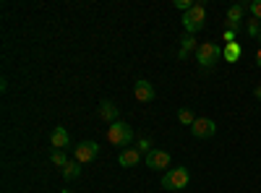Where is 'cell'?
<instances>
[{
	"mask_svg": "<svg viewBox=\"0 0 261 193\" xmlns=\"http://www.w3.org/2000/svg\"><path fill=\"white\" fill-rule=\"evenodd\" d=\"M130 139H134V131H130V125H125L123 120H115L107 128V141L115 144V146H128Z\"/></svg>",
	"mask_w": 261,
	"mask_h": 193,
	"instance_id": "obj_1",
	"label": "cell"
},
{
	"mask_svg": "<svg viewBox=\"0 0 261 193\" xmlns=\"http://www.w3.org/2000/svg\"><path fill=\"white\" fill-rule=\"evenodd\" d=\"M204 24H206V8H204L201 3H196V6L183 16V26H186L188 34H193V32L204 29Z\"/></svg>",
	"mask_w": 261,
	"mask_h": 193,
	"instance_id": "obj_2",
	"label": "cell"
},
{
	"mask_svg": "<svg viewBox=\"0 0 261 193\" xmlns=\"http://www.w3.org/2000/svg\"><path fill=\"white\" fill-rule=\"evenodd\" d=\"M196 58H199V63L204 68H212L214 63H220L222 58V47L220 45H214V42H204V45L196 47Z\"/></svg>",
	"mask_w": 261,
	"mask_h": 193,
	"instance_id": "obj_3",
	"label": "cell"
},
{
	"mask_svg": "<svg viewBox=\"0 0 261 193\" xmlns=\"http://www.w3.org/2000/svg\"><path fill=\"white\" fill-rule=\"evenodd\" d=\"M188 180H191L188 170H186V167H175V170H167V173H165L162 188H167V190H180V188L188 185Z\"/></svg>",
	"mask_w": 261,
	"mask_h": 193,
	"instance_id": "obj_4",
	"label": "cell"
},
{
	"mask_svg": "<svg viewBox=\"0 0 261 193\" xmlns=\"http://www.w3.org/2000/svg\"><path fill=\"white\" fill-rule=\"evenodd\" d=\"M97 154H99V144L97 141H84V144L76 146V162H81V164L92 162Z\"/></svg>",
	"mask_w": 261,
	"mask_h": 193,
	"instance_id": "obj_5",
	"label": "cell"
},
{
	"mask_svg": "<svg viewBox=\"0 0 261 193\" xmlns=\"http://www.w3.org/2000/svg\"><path fill=\"white\" fill-rule=\"evenodd\" d=\"M214 131H217V125L209 118H196V123L191 125V133L196 139H209V136H214Z\"/></svg>",
	"mask_w": 261,
	"mask_h": 193,
	"instance_id": "obj_6",
	"label": "cell"
},
{
	"mask_svg": "<svg viewBox=\"0 0 261 193\" xmlns=\"http://www.w3.org/2000/svg\"><path fill=\"white\" fill-rule=\"evenodd\" d=\"M167 164H170V154L162 152V149H151L146 154V167H151V170H162Z\"/></svg>",
	"mask_w": 261,
	"mask_h": 193,
	"instance_id": "obj_7",
	"label": "cell"
},
{
	"mask_svg": "<svg viewBox=\"0 0 261 193\" xmlns=\"http://www.w3.org/2000/svg\"><path fill=\"white\" fill-rule=\"evenodd\" d=\"M243 13H246V6L243 3H235L230 11H227V24H230V32H238L243 26Z\"/></svg>",
	"mask_w": 261,
	"mask_h": 193,
	"instance_id": "obj_8",
	"label": "cell"
},
{
	"mask_svg": "<svg viewBox=\"0 0 261 193\" xmlns=\"http://www.w3.org/2000/svg\"><path fill=\"white\" fill-rule=\"evenodd\" d=\"M134 94H136V99L139 102H151L154 99V87H151L149 81H136V87H134Z\"/></svg>",
	"mask_w": 261,
	"mask_h": 193,
	"instance_id": "obj_9",
	"label": "cell"
},
{
	"mask_svg": "<svg viewBox=\"0 0 261 193\" xmlns=\"http://www.w3.org/2000/svg\"><path fill=\"white\" fill-rule=\"evenodd\" d=\"M118 162H120V167H136L141 162V152H139V149H123Z\"/></svg>",
	"mask_w": 261,
	"mask_h": 193,
	"instance_id": "obj_10",
	"label": "cell"
},
{
	"mask_svg": "<svg viewBox=\"0 0 261 193\" xmlns=\"http://www.w3.org/2000/svg\"><path fill=\"white\" fill-rule=\"evenodd\" d=\"M99 118H102V120H107V123L113 125V123L118 120V107H115L110 99H105V102L99 104Z\"/></svg>",
	"mask_w": 261,
	"mask_h": 193,
	"instance_id": "obj_11",
	"label": "cell"
},
{
	"mask_svg": "<svg viewBox=\"0 0 261 193\" xmlns=\"http://www.w3.org/2000/svg\"><path fill=\"white\" fill-rule=\"evenodd\" d=\"M50 141H53V146H55V149H60V152H63V146H68V141H71V139H68V131L58 125L55 131L50 133Z\"/></svg>",
	"mask_w": 261,
	"mask_h": 193,
	"instance_id": "obj_12",
	"label": "cell"
},
{
	"mask_svg": "<svg viewBox=\"0 0 261 193\" xmlns=\"http://www.w3.org/2000/svg\"><path fill=\"white\" fill-rule=\"evenodd\" d=\"M238 58H241V45H238V42H230V45H225V60H227V63H235Z\"/></svg>",
	"mask_w": 261,
	"mask_h": 193,
	"instance_id": "obj_13",
	"label": "cell"
},
{
	"mask_svg": "<svg viewBox=\"0 0 261 193\" xmlns=\"http://www.w3.org/2000/svg\"><path fill=\"white\" fill-rule=\"evenodd\" d=\"M63 175H65V180H76L79 175H81V167H79V162H68L63 167Z\"/></svg>",
	"mask_w": 261,
	"mask_h": 193,
	"instance_id": "obj_14",
	"label": "cell"
},
{
	"mask_svg": "<svg viewBox=\"0 0 261 193\" xmlns=\"http://www.w3.org/2000/svg\"><path fill=\"white\" fill-rule=\"evenodd\" d=\"M196 47H199V45H196V39H193L191 34H186V37H183V47H180V58L186 60V58H188V52H191V50H196Z\"/></svg>",
	"mask_w": 261,
	"mask_h": 193,
	"instance_id": "obj_15",
	"label": "cell"
},
{
	"mask_svg": "<svg viewBox=\"0 0 261 193\" xmlns=\"http://www.w3.org/2000/svg\"><path fill=\"white\" fill-rule=\"evenodd\" d=\"M178 120H180L183 125H193V123H196V118H193V113H191V110H186V107H183V110L178 113Z\"/></svg>",
	"mask_w": 261,
	"mask_h": 193,
	"instance_id": "obj_16",
	"label": "cell"
},
{
	"mask_svg": "<svg viewBox=\"0 0 261 193\" xmlns=\"http://www.w3.org/2000/svg\"><path fill=\"white\" fill-rule=\"evenodd\" d=\"M53 164L55 167H65V164H68V159H65V154L60 152V149H55V152H53Z\"/></svg>",
	"mask_w": 261,
	"mask_h": 193,
	"instance_id": "obj_17",
	"label": "cell"
},
{
	"mask_svg": "<svg viewBox=\"0 0 261 193\" xmlns=\"http://www.w3.org/2000/svg\"><path fill=\"white\" fill-rule=\"evenodd\" d=\"M248 8H251V13H253V18H258V21H261V0H253V3H251Z\"/></svg>",
	"mask_w": 261,
	"mask_h": 193,
	"instance_id": "obj_18",
	"label": "cell"
},
{
	"mask_svg": "<svg viewBox=\"0 0 261 193\" xmlns=\"http://www.w3.org/2000/svg\"><path fill=\"white\" fill-rule=\"evenodd\" d=\"M193 6H196V3H191V0H175V8H180V11H186V13H188Z\"/></svg>",
	"mask_w": 261,
	"mask_h": 193,
	"instance_id": "obj_19",
	"label": "cell"
},
{
	"mask_svg": "<svg viewBox=\"0 0 261 193\" xmlns=\"http://www.w3.org/2000/svg\"><path fill=\"white\" fill-rule=\"evenodd\" d=\"M248 34H251V37H258V34H261V32H258V18L248 21Z\"/></svg>",
	"mask_w": 261,
	"mask_h": 193,
	"instance_id": "obj_20",
	"label": "cell"
},
{
	"mask_svg": "<svg viewBox=\"0 0 261 193\" xmlns=\"http://www.w3.org/2000/svg\"><path fill=\"white\" fill-rule=\"evenodd\" d=\"M139 146H141V149H139V152H146V154L151 152V144H149V141H141Z\"/></svg>",
	"mask_w": 261,
	"mask_h": 193,
	"instance_id": "obj_21",
	"label": "cell"
},
{
	"mask_svg": "<svg viewBox=\"0 0 261 193\" xmlns=\"http://www.w3.org/2000/svg\"><path fill=\"white\" fill-rule=\"evenodd\" d=\"M232 37H235V32H230V29H227V32H225V39H227V45L232 42Z\"/></svg>",
	"mask_w": 261,
	"mask_h": 193,
	"instance_id": "obj_22",
	"label": "cell"
},
{
	"mask_svg": "<svg viewBox=\"0 0 261 193\" xmlns=\"http://www.w3.org/2000/svg\"><path fill=\"white\" fill-rule=\"evenodd\" d=\"M256 97L261 99V84H258V87H256Z\"/></svg>",
	"mask_w": 261,
	"mask_h": 193,
	"instance_id": "obj_23",
	"label": "cell"
},
{
	"mask_svg": "<svg viewBox=\"0 0 261 193\" xmlns=\"http://www.w3.org/2000/svg\"><path fill=\"white\" fill-rule=\"evenodd\" d=\"M256 63H258V66H261V50H258V55H256Z\"/></svg>",
	"mask_w": 261,
	"mask_h": 193,
	"instance_id": "obj_24",
	"label": "cell"
},
{
	"mask_svg": "<svg viewBox=\"0 0 261 193\" xmlns=\"http://www.w3.org/2000/svg\"><path fill=\"white\" fill-rule=\"evenodd\" d=\"M60 193H73V190H60Z\"/></svg>",
	"mask_w": 261,
	"mask_h": 193,
	"instance_id": "obj_25",
	"label": "cell"
},
{
	"mask_svg": "<svg viewBox=\"0 0 261 193\" xmlns=\"http://www.w3.org/2000/svg\"><path fill=\"white\" fill-rule=\"evenodd\" d=\"M258 42H261V34H258Z\"/></svg>",
	"mask_w": 261,
	"mask_h": 193,
	"instance_id": "obj_26",
	"label": "cell"
}]
</instances>
